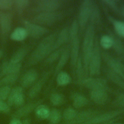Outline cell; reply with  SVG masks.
Wrapping results in <instances>:
<instances>
[{
    "label": "cell",
    "instance_id": "1",
    "mask_svg": "<svg viewBox=\"0 0 124 124\" xmlns=\"http://www.w3.org/2000/svg\"><path fill=\"white\" fill-rule=\"evenodd\" d=\"M57 35V32H54L45 37L40 41L29 57L27 61V66L36 64L53 51V47Z\"/></svg>",
    "mask_w": 124,
    "mask_h": 124
},
{
    "label": "cell",
    "instance_id": "2",
    "mask_svg": "<svg viewBox=\"0 0 124 124\" xmlns=\"http://www.w3.org/2000/svg\"><path fill=\"white\" fill-rule=\"evenodd\" d=\"M94 23L91 22L88 26L84 37L83 42V67L85 76L88 73V66L94 46Z\"/></svg>",
    "mask_w": 124,
    "mask_h": 124
},
{
    "label": "cell",
    "instance_id": "3",
    "mask_svg": "<svg viewBox=\"0 0 124 124\" xmlns=\"http://www.w3.org/2000/svg\"><path fill=\"white\" fill-rule=\"evenodd\" d=\"M62 16V14L58 11L40 13L32 18V21L41 26H51L61 19Z\"/></svg>",
    "mask_w": 124,
    "mask_h": 124
},
{
    "label": "cell",
    "instance_id": "4",
    "mask_svg": "<svg viewBox=\"0 0 124 124\" xmlns=\"http://www.w3.org/2000/svg\"><path fill=\"white\" fill-rule=\"evenodd\" d=\"M98 43L97 39H96L89 61L88 72L91 76H97L100 73L101 57Z\"/></svg>",
    "mask_w": 124,
    "mask_h": 124
},
{
    "label": "cell",
    "instance_id": "5",
    "mask_svg": "<svg viewBox=\"0 0 124 124\" xmlns=\"http://www.w3.org/2000/svg\"><path fill=\"white\" fill-rule=\"evenodd\" d=\"M93 2L94 1L92 0H85L83 1L80 5L77 21L81 31L84 28L90 18Z\"/></svg>",
    "mask_w": 124,
    "mask_h": 124
},
{
    "label": "cell",
    "instance_id": "6",
    "mask_svg": "<svg viewBox=\"0 0 124 124\" xmlns=\"http://www.w3.org/2000/svg\"><path fill=\"white\" fill-rule=\"evenodd\" d=\"M123 114H124V108L102 112L82 124H101L119 117Z\"/></svg>",
    "mask_w": 124,
    "mask_h": 124
},
{
    "label": "cell",
    "instance_id": "7",
    "mask_svg": "<svg viewBox=\"0 0 124 124\" xmlns=\"http://www.w3.org/2000/svg\"><path fill=\"white\" fill-rule=\"evenodd\" d=\"M44 101V99H39L37 101L29 102L23 105L19 108L11 115V118H26L39 105L41 104Z\"/></svg>",
    "mask_w": 124,
    "mask_h": 124
},
{
    "label": "cell",
    "instance_id": "8",
    "mask_svg": "<svg viewBox=\"0 0 124 124\" xmlns=\"http://www.w3.org/2000/svg\"><path fill=\"white\" fill-rule=\"evenodd\" d=\"M78 83L91 90H102L107 92L111 91L108 86L106 80L103 78H89L82 79L78 81Z\"/></svg>",
    "mask_w": 124,
    "mask_h": 124
},
{
    "label": "cell",
    "instance_id": "9",
    "mask_svg": "<svg viewBox=\"0 0 124 124\" xmlns=\"http://www.w3.org/2000/svg\"><path fill=\"white\" fill-rule=\"evenodd\" d=\"M35 2L33 11L40 13L56 11L62 4V1L59 0H39Z\"/></svg>",
    "mask_w": 124,
    "mask_h": 124
},
{
    "label": "cell",
    "instance_id": "10",
    "mask_svg": "<svg viewBox=\"0 0 124 124\" xmlns=\"http://www.w3.org/2000/svg\"><path fill=\"white\" fill-rule=\"evenodd\" d=\"M23 24L27 31L28 35L33 38H39L49 32L47 28L28 20H23Z\"/></svg>",
    "mask_w": 124,
    "mask_h": 124
},
{
    "label": "cell",
    "instance_id": "11",
    "mask_svg": "<svg viewBox=\"0 0 124 124\" xmlns=\"http://www.w3.org/2000/svg\"><path fill=\"white\" fill-rule=\"evenodd\" d=\"M101 113H102V111L98 110L88 109L83 110L78 112L73 120L68 122H63L60 124H82Z\"/></svg>",
    "mask_w": 124,
    "mask_h": 124
},
{
    "label": "cell",
    "instance_id": "12",
    "mask_svg": "<svg viewBox=\"0 0 124 124\" xmlns=\"http://www.w3.org/2000/svg\"><path fill=\"white\" fill-rule=\"evenodd\" d=\"M102 57L108 66V68L124 80V73L122 67V63L107 52L102 53Z\"/></svg>",
    "mask_w": 124,
    "mask_h": 124
},
{
    "label": "cell",
    "instance_id": "13",
    "mask_svg": "<svg viewBox=\"0 0 124 124\" xmlns=\"http://www.w3.org/2000/svg\"><path fill=\"white\" fill-rule=\"evenodd\" d=\"M50 74V72H45L39 80L31 87L28 93V96L30 99H34L38 95L44 84L49 78Z\"/></svg>",
    "mask_w": 124,
    "mask_h": 124
},
{
    "label": "cell",
    "instance_id": "14",
    "mask_svg": "<svg viewBox=\"0 0 124 124\" xmlns=\"http://www.w3.org/2000/svg\"><path fill=\"white\" fill-rule=\"evenodd\" d=\"M22 67V64L19 63H13L9 61H4L1 65L0 70V78L3 77L14 74H18Z\"/></svg>",
    "mask_w": 124,
    "mask_h": 124
},
{
    "label": "cell",
    "instance_id": "15",
    "mask_svg": "<svg viewBox=\"0 0 124 124\" xmlns=\"http://www.w3.org/2000/svg\"><path fill=\"white\" fill-rule=\"evenodd\" d=\"M71 46H70V58L71 66L74 69L76 67L77 62L78 59L79 40L78 36L70 39Z\"/></svg>",
    "mask_w": 124,
    "mask_h": 124
},
{
    "label": "cell",
    "instance_id": "16",
    "mask_svg": "<svg viewBox=\"0 0 124 124\" xmlns=\"http://www.w3.org/2000/svg\"><path fill=\"white\" fill-rule=\"evenodd\" d=\"M12 26V16L10 14L0 12V28L4 37L9 33Z\"/></svg>",
    "mask_w": 124,
    "mask_h": 124
},
{
    "label": "cell",
    "instance_id": "17",
    "mask_svg": "<svg viewBox=\"0 0 124 124\" xmlns=\"http://www.w3.org/2000/svg\"><path fill=\"white\" fill-rule=\"evenodd\" d=\"M90 96L91 100L99 105H104L108 100V95L107 91L102 90H91Z\"/></svg>",
    "mask_w": 124,
    "mask_h": 124
},
{
    "label": "cell",
    "instance_id": "18",
    "mask_svg": "<svg viewBox=\"0 0 124 124\" xmlns=\"http://www.w3.org/2000/svg\"><path fill=\"white\" fill-rule=\"evenodd\" d=\"M38 76L37 71L31 69L26 72L20 79V85L22 88H27L31 86L36 80Z\"/></svg>",
    "mask_w": 124,
    "mask_h": 124
},
{
    "label": "cell",
    "instance_id": "19",
    "mask_svg": "<svg viewBox=\"0 0 124 124\" xmlns=\"http://www.w3.org/2000/svg\"><path fill=\"white\" fill-rule=\"evenodd\" d=\"M70 58V47H64L59 58L58 62L54 69V76L57 75L67 63L68 59Z\"/></svg>",
    "mask_w": 124,
    "mask_h": 124
},
{
    "label": "cell",
    "instance_id": "20",
    "mask_svg": "<svg viewBox=\"0 0 124 124\" xmlns=\"http://www.w3.org/2000/svg\"><path fill=\"white\" fill-rule=\"evenodd\" d=\"M69 39V29L67 28L62 29L57 35L53 47V51L59 48L62 46L66 43Z\"/></svg>",
    "mask_w": 124,
    "mask_h": 124
},
{
    "label": "cell",
    "instance_id": "21",
    "mask_svg": "<svg viewBox=\"0 0 124 124\" xmlns=\"http://www.w3.org/2000/svg\"><path fill=\"white\" fill-rule=\"evenodd\" d=\"M73 106L75 108H80L87 105L89 102L88 99L83 95L78 93H74L71 96Z\"/></svg>",
    "mask_w": 124,
    "mask_h": 124
},
{
    "label": "cell",
    "instance_id": "22",
    "mask_svg": "<svg viewBox=\"0 0 124 124\" xmlns=\"http://www.w3.org/2000/svg\"><path fill=\"white\" fill-rule=\"evenodd\" d=\"M34 111L36 117L38 120L42 121L47 120L50 109L47 106L41 104L36 108Z\"/></svg>",
    "mask_w": 124,
    "mask_h": 124
},
{
    "label": "cell",
    "instance_id": "23",
    "mask_svg": "<svg viewBox=\"0 0 124 124\" xmlns=\"http://www.w3.org/2000/svg\"><path fill=\"white\" fill-rule=\"evenodd\" d=\"M105 73L109 79L124 90V80L122 78L116 74L109 68L106 69Z\"/></svg>",
    "mask_w": 124,
    "mask_h": 124
},
{
    "label": "cell",
    "instance_id": "24",
    "mask_svg": "<svg viewBox=\"0 0 124 124\" xmlns=\"http://www.w3.org/2000/svg\"><path fill=\"white\" fill-rule=\"evenodd\" d=\"M26 30L23 27H17L16 28L10 35L12 40L16 41H21L26 39L28 36Z\"/></svg>",
    "mask_w": 124,
    "mask_h": 124
},
{
    "label": "cell",
    "instance_id": "25",
    "mask_svg": "<svg viewBox=\"0 0 124 124\" xmlns=\"http://www.w3.org/2000/svg\"><path fill=\"white\" fill-rule=\"evenodd\" d=\"M62 118L61 111L56 108L50 109V114L47 119L48 124H60Z\"/></svg>",
    "mask_w": 124,
    "mask_h": 124
},
{
    "label": "cell",
    "instance_id": "26",
    "mask_svg": "<svg viewBox=\"0 0 124 124\" xmlns=\"http://www.w3.org/2000/svg\"><path fill=\"white\" fill-rule=\"evenodd\" d=\"M27 53L28 49L27 48H20L13 54L9 62L13 63H19L25 58Z\"/></svg>",
    "mask_w": 124,
    "mask_h": 124
},
{
    "label": "cell",
    "instance_id": "27",
    "mask_svg": "<svg viewBox=\"0 0 124 124\" xmlns=\"http://www.w3.org/2000/svg\"><path fill=\"white\" fill-rule=\"evenodd\" d=\"M110 36L112 39V46L115 52L120 55H123L124 54V46L123 42L115 34L110 33Z\"/></svg>",
    "mask_w": 124,
    "mask_h": 124
},
{
    "label": "cell",
    "instance_id": "28",
    "mask_svg": "<svg viewBox=\"0 0 124 124\" xmlns=\"http://www.w3.org/2000/svg\"><path fill=\"white\" fill-rule=\"evenodd\" d=\"M49 100L51 104L55 106H60L65 102V96L59 93H53L49 97Z\"/></svg>",
    "mask_w": 124,
    "mask_h": 124
},
{
    "label": "cell",
    "instance_id": "29",
    "mask_svg": "<svg viewBox=\"0 0 124 124\" xmlns=\"http://www.w3.org/2000/svg\"><path fill=\"white\" fill-rule=\"evenodd\" d=\"M108 18L112 23L117 33L124 38V22L117 20L110 16H108Z\"/></svg>",
    "mask_w": 124,
    "mask_h": 124
},
{
    "label": "cell",
    "instance_id": "30",
    "mask_svg": "<svg viewBox=\"0 0 124 124\" xmlns=\"http://www.w3.org/2000/svg\"><path fill=\"white\" fill-rule=\"evenodd\" d=\"M18 78V74L6 75L0 79V87L4 86H9L16 82Z\"/></svg>",
    "mask_w": 124,
    "mask_h": 124
},
{
    "label": "cell",
    "instance_id": "31",
    "mask_svg": "<svg viewBox=\"0 0 124 124\" xmlns=\"http://www.w3.org/2000/svg\"><path fill=\"white\" fill-rule=\"evenodd\" d=\"M71 81V78L65 72L61 71L57 75L56 82L58 85L62 86L69 84Z\"/></svg>",
    "mask_w": 124,
    "mask_h": 124
},
{
    "label": "cell",
    "instance_id": "32",
    "mask_svg": "<svg viewBox=\"0 0 124 124\" xmlns=\"http://www.w3.org/2000/svg\"><path fill=\"white\" fill-rule=\"evenodd\" d=\"M78 112L72 108H65L62 114V118L64 120L63 122H68L73 120L77 116Z\"/></svg>",
    "mask_w": 124,
    "mask_h": 124
},
{
    "label": "cell",
    "instance_id": "33",
    "mask_svg": "<svg viewBox=\"0 0 124 124\" xmlns=\"http://www.w3.org/2000/svg\"><path fill=\"white\" fill-rule=\"evenodd\" d=\"M23 92V88L21 86H16L11 89L9 95L7 99V103L11 107L13 105V102L16 96L19 93Z\"/></svg>",
    "mask_w": 124,
    "mask_h": 124
},
{
    "label": "cell",
    "instance_id": "34",
    "mask_svg": "<svg viewBox=\"0 0 124 124\" xmlns=\"http://www.w3.org/2000/svg\"><path fill=\"white\" fill-rule=\"evenodd\" d=\"M64 49V47L59 48L52 51L46 58L45 61L46 64H51L59 59L61 54Z\"/></svg>",
    "mask_w": 124,
    "mask_h": 124
},
{
    "label": "cell",
    "instance_id": "35",
    "mask_svg": "<svg viewBox=\"0 0 124 124\" xmlns=\"http://www.w3.org/2000/svg\"><path fill=\"white\" fill-rule=\"evenodd\" d=\"M30 4L29 0H14V4L15 5L17 11L19 14L23 13L25 9Z\"/></svg>",
    "mask_w": 124,
    "mask_h": 124
},
{
    "label": "cell",
    "instance_id": "36",
    "mask_svg": "<svg viewBox=\"0 0 124 124\" xmlns=\"http://www.w3.org/2000/svg\"><path fill=\"white\" fill-rule=\"evenodd\" d=\"M112 39L110 35H105L100 38V44L105 49H108L112 46Z\"/></svg>",
    "mask_w": 124,
    "mask_h": 124
},
{
    "label": "cell",
    "instance_id": "37",
    "mask_svg": "<svg viewBox=\"0 0 124 124\" xmlns=\"http://www.w3.org/2000/svg\"><path fill=\"white\" fill-rule=\"evenodd\" d=\"M25 100V97L23 93V92L20 93H18L14 99L13 106H14L15 107L19 108L22 106L23 105H24Z\"/></svg>",
    "mask_w": 124,
    "mask_h": 124
},
{
    "label": "cell",
    "instance_id": "38",
    "mask_svg": "<svg viewBox=\"0 0 124 124\" xmlns=\"http://www.w3.org/2000/svg\"><path fill=\"white\" fill-rule=\"evenodd\" d=\"M11 88L9 86H4L0 87V99L5 101L7 99Z\"/></svg>",
    "mask_w": 124,
    "mask_h": 124
},
{
    "label": "cell",
    "instance_id": "39",
    "mask_svg": "<svg viewBox=\"0 0 124 124\" xmlns=\"http://www.w3.org/2000/svg\"><path fill=\"white\" fill-rule=\"evenodd\" d=\"M113 106L124 108V93L119 94L112 102Z\"/></svg>",
    "mask_w": 124,
    "mask_h": 124
},
{
    "label": "cell",
    "instance_id": "40",
    "mask_svg": "<svg viewBox=\"0 0 124 124\" xmlns=\"http://www.w3.org/2000/svg\"><path fill=\"white\" fill-rule=\"evenodd\" d=\"M14 4L13 0H0V9L8 10L10 9Z\"/></svg>",
    "mask_w": 124,
    "mask_h": 124
},
{
    "label": "cell",
    "instance_id": "41",
    "mask_svg": "<svg viewBox=\"0 0 124 124\" xmlns=\"http://www.w3.org/2000/svg\"><path fill=\"white\" fill-rule=\"evenodd\" d=\"M10 107L7 102L0 99V113L8 114L10 112Z\"/></svg>",
    "mask_w": 124,
    "mask_h": 124
},
{
    "label": "cell",
    "instance_id": "42",
    "mask_svg": "<svg viewBox=\"0 0 124 124\" xmlns=\"http://www.w3.org/2000/svg\"><path fill=\"white\" fill-rule=\"evenodd\" d=\"M102 2H105L106 4L110 7L115 12L120 14V9L118 8L117 5V1L112 0H103Z\"/></svg>",
    "mask_w": 124,
    "mask_h": 124
},
{
    "label": "cell",
    "instance_id": "43",
    "mask_svg": "<svg viewBox=\"0 0 124 124\" xmlns=\"http://www.w3.org/2000/svg\"><path fill=\"white\" fill-rule=\"evenodd\" d=\"M9 124H23L22 121L17 118H11Z\"/></svg>",
    "mask_w": 124,
    "mask_h": 124
},
{
    "label": "cell",
    "instance_id": "44",
    "mask_svg": "<svg viewBox=\"0 0 124 124\" xmlns=\"http://www.w3.org/2000/svg\"><path fill=\"white\" fill-rule=\"evenodd\" d=\"M120 118L118 117L116 118H114L113 119H112V120H110L108 121H107V122H104V123H101V124H110L111 123H112L113 122H116L117 120H118Z\"/></svg>",
    "mask_w": 124,
    "mask_h": 124
},
{
    "label": "cell",
    "instance_id": "45",
    "mask_svg": "<svg viewBox=\"0 0 124 124\" xmlns=\"http://www.w3.org/2000/svg\"><path fill=\"white\" fill-rule=\"evenodd\" d=\"M22 121L23 124H31V120L29 118H24Z\"/></svg>",
    "mask_w": 124,
    "mask_h": 124
},
{
    "label": "cell",
    "instance_id": "46",
    "mask_svg": "<svg viewBox=\"0 0 124 124\" xmlns=\"http://www.w3.org/2000/svg\"><path fill=\"white\" fill-rule=\"evenodd\" d=\"M120 14H121L122 16H124V5H122L120 9Z\"/></svg>",
    "mask_w": 124,
    "mask_h": 124
},
{
    "label": "cell",
    "instance_id": "47",
    "mask_svg": "<svg viewBox=\"0 0 124 124\" xmlns=\"http://www.w3.org/2000/svg\"><path fill=\"white\" fill-rule=\"evenodd\" d=\"M110 124H124V123H118V122H113V123H111Z\"/></svg>",
    "mask_w": 124,
    "mask_h": 124
},
{
    "label": "cell",
    "instance_id": "48",
    "mask_svg": "<svg viewBox=\"0 0 124 124\" xmlns=\"http://www.w3.org/2000/svg\"><path fill=\"white\" fill-rule=\"evenodd\" d=\"M2 55H3V52L2 50H0V59L2 57Z\"/></svg>",
    "mask_w": 124,
    "mask_h": 124
},
{
    "label": "cell",
    "instance_id": "49",
    "mask_svg": "<svg viewBox=\"0 0 124 124\" xmlns=\"http://www.w3.org/2000/svg\"><path fill=\"white\" fill-rule=\"evenodd\" d=\"M122 69H123V71L124 72V64H123V63L122 64Z\"/></svg>",
    "mask_w": 124,
    "mask_h": 124
},
{
    "label": "cell",
    "instance_id": "50",
    "mask_svg": "<svg viewBox=\"0 0 124 124\" xmlns=\"http://www.w3.org/2000/svg\"></svg>",
    "mask_w": 124,
    "mask_h": 124
}]
</instances>
